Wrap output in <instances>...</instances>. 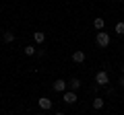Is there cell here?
<instances>
[{"mask_svg":"<svg viewBox=\"0 0 124 115\" xmlns=\"http://www.w3.org/2000/svg\"><path fill=\"white\" fill-rule=\"evenodd\" d=\"M95 41H97L99 47H108V45H110V35H108L106 31H99L97 37H95Z\"/></svg>","mask_w":124,"mask_h":115,"instance_id":"6da1fadb","label":"cell"},{"mask_svg":"<svg viewBox=\"0 0 124 115\" xmlns=\"http://www.w3.org/2000/svg\"><path fill=\"white\" fill-rule=\"evenodd\" d=\"M95 82H97L99 86H106V84L110 82V76H108V72H106V70H99L97 74H95Z\"/></svg>","mask_w":124,"mask_h":115,"instance_id":"7a4b0ae2","label":"cell"},{"mask_svg":"<svg viewBox=\"0 0 124 115\" xmlns=\"http://www.w3.org/2000/svg\"><path fill=\"white\" fill-rule=\"evenodd\" d=\"M62 101L66 103V105L77 103V93H75V90H68V93H64V95H62Z\"/></svg>","mask_w":124,"mask_h":115,"instance_id":"3957f363","label":"cell"},{"mask_svg":"<svg viewBox=\"0 0 124 115\" xmlns=\"http://www.w3.org/2000/svg\"><path fill=\"white\" fill-rule=\"evenodd\" d=\"M37 105H39V109H44V111L52 109V101H50L48 97H41V99H37Z\"/></svg>","mask_w":124,"mask_h":115,"instance_id":"277c9868","label":"cell"},{"mask_svg":"<svg viewBox=\"0 0 124 115\" xmlns=\"http://www.w3.org/2000/svg\"><path fill=\"white\" fill-rule=\"evenodd\" d=\"M72 62H77V64L85 62V51H81V49H77V51L72 53Z\"/></svg>","mask_w":124,"mask_h":115,"instance_id":"5b68a950","label":"cell"},{"mask_svg":"<svg viewBox=\"0 0 124 115\" xmlns=\"http://www.w3.org/2000/svg\"><path fill=\"white\" fill-rule=\"evenodd\" d=\"M64 89H66V82H64V80H56V82H54V90L64 93Z\"/></svg>","mask_w":124,"mask_h":115,"instance_id":"8992f818","label":"cell"},{"mask_svg":"<svg viewBox=\"0 0 124 115\" xmlns=\"http://www.w3.org/2000/svg\"><path fill=\"white\" fill-rule=\"evenodd\" d=\"M93 27H95L97 31H103V27H106V23H103V19H101V17H97L95 21H93Z\"/></svg>","mask_w":124,"mask_h":115,"instance_id":"52a82bcc","label":"cell"},{"mask_svg":"<svg viewBox=\"0 0 124 115\" xmlns=\"http://www.w3.org/2000/svg\"><path fill=\"white\" fill-rule=\"evenodd\" d=\"M93 109H103V97H95L93 99Z\"/></svg>","mask_w":124,"mask_h":115,"instance_id":"ba28073f","label":"cell"},{"mask_svg":"<svg viewBox=\"0 0 124 115\" xmlns=\"http://www.w3.org/2000/svg\"><path fill=\"white\" fill-rule=\"evenodd\" d=\"M33 41H35V43H44V41H46V35H44L41 31L33 33Z\"/></svg>","mask_w":124,"mask_h":115,"instance_id":"9c48e42d","label":"cell"},{"mask_svg":"<svg viewBox=\"0 0 124 115\" xmlns=\"http://www.w3.org/2000/svg\"><path fill=\"white\" fill-rule=\"evenodd\" d=\"M2 39H4L6 43H10V41H15V33H10V31H6V33H2Z\"/></svg>","mask_w":124,"mask_h":115,"instance_id":"30bf717a","label":"cell"},{"mask_svg":"<svg viewBox=\"0 0 124 115\" xmlns=\"http://www.w3.org/2000/svg\"><path fill=\"white\" fill-rule=\"evenodd\" d=\"M23 51H25V56H33V53H35L37 49L33 47V45H25V47H23Z\"/></svg>","mask_w":124,"mask_h":115,"instance_id":"8fae6325","label":"cell"},{"mask_svg":"<svg viewBox=\"0 0 124 115\" xmlns=\"http://www.w3.org/2000/svg\"><path fill=\"white\" fill-rule=\"evenodd\" d=\"M77 89H81V80L79 78H72L70 80V90H77Z\"/></svg>","mask_w":124,"mask_h":115,"instance_id":"7c38bea8","label":"cell"},{"mask_svg":"<svg viewBox=\"0 0 124 115\" xmlns=\"http://www.w3.org/2000/svg\"><path fill=\"white\" fill-rule=\"evenodd\" d=\"M116 33H118V35H124V23L122 21L116 23Z\"/></svg>","mask_w":124,"mask_h":115,"instance_id":"4fadbf2b","label":"cell"},{"mask_svg":"<svg viewBox=\"0 0 124 115\" xmlns=\"http://www.w3.org/2000/svg\"><path fill=\"white\" fill-rule=\"evenodd\" d=\"M120 86H124V76H122V78H120Z\"/></svg>","mask_w":124,"mask_h":115,"instance_id":"5bb4252c","label":"cell"},{"mask_svg":"<svg viewBox=\"0 0 124 115\" xmlns=\"http://www.w3.org/2000/svg\"><path fill=\"white\" fill-rule=\"evenodd\" d=\"M56 115H66V113H56Z\"/></svg>","mask_w":124,"mask_h":115,"instance_id":"9a60e30c","label":"cell"},{"mask_svg":"<svg viewBox=\"0 0 124 115\" xmlns=\"http://www.w3.org/2000/svg\"><path fill=\"white\" fill-rule=\"evenodd\" d=\"M122 72H124V66H122Z\"/></svg>","mask_w":124,"mask_h":115,"instance_id":"2e32d148","label":"cell"},{"mask_svg":"<svg viewBox=\"0 0 124 115\" xmlns=\"http://www.w3.org/2000/svg\"><path fill=\"white\" fill-rule=\"evenodd\" d=\"M8 115H13V113H8Z\"/></svg>","mask_w":124,"mask_h":115,"instance_id":"e0dca14e","label":"cell"},{"mask_svg":"<svg viewBox=\"0 0 124 115\" xmlns=\"http://www.w3.org/2000/svg\"><path fill=\"white\" fill-rule=\"evenodd\" d=\"M120 2H122V0H120Z\"/></svg>","mask_w":124,"mask_h":115,"instance_id":"ac0fdd59","label":"cell"}]
</instances>
